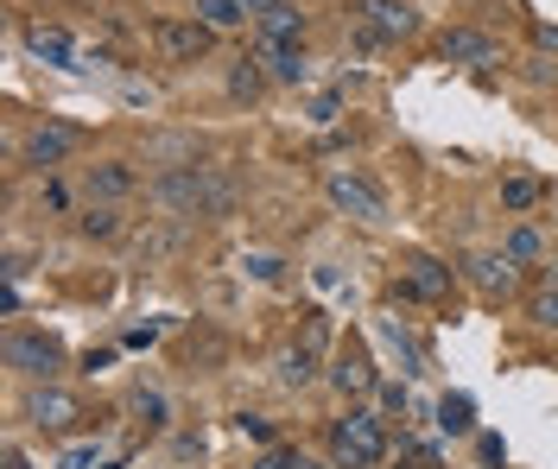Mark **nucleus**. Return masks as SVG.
<instances>
[{
	"label": "nucleus",
	"mask_w": 558,
	"mask_h": 469,
	"mask_svg": "<svg viewBox=\"0 0 558 469\" xmlns=\"http://www.w3.org/2000/svg\"><path fill=\"white\" fill-rule=\"evenodd\" d=\"M387 457V432L375 412H343L330 425V464L337 469H381Z\"/></svg>",
	"instance_id": "1"
},
{
	"label": "nucleus",
	"mask_w": 558,
	"mask_h": 469,
	"mask_svg": "<svg viewBox=\"0 0 558 469\" xmlns=\"http://www.w3.org/2000/svg\"><path fill=\"white\" fill-rule=\"evenodd\" d=\"M324 190H330V203H337V210H349L355 222H381L387 217V197L362 178V172H330V178H324Z\"/></svg>",
	"instance_id": "2"
},
{
	"label": "nucleus",
	"mask_w": 558,
	"mask_h": 469,
	"mask_svg": "<svg viewBox=\"0 0 558 469\" xmlns=\"http://www.w3.org/2000/svg\"><path fill=\"white\" fill-rule=\"evenodd\" d=\"M26 419H33L38 432H76L83 399L64 394V387H33V399H26Z\"/></svg>",
	"instance_id": "3"
},
{
	"label": "nucleus",
	"mask_w": 558,
	"mask_h": 469,
	"mask_svg": "<svg viewBox=\"0 0 558 469\" xmlns=\"http://www.w3.org/2000/svg\"><path fill=\"white\" fill-rule=\"evenodd\" d=\"M153 45L166 58H178V64H191V58H204L209 45H216V33H209L204 20H159L153 26Z\"/></svg>",
	"instance_id": "4"
},
{
	"label": "nucleus",
	"mask_w": 558,
	"mask_h": 469,
	"mask_svg": "<svg viewBox=\"0 0 558 469\" xmlns=\"http://www.w3.org/2000/svg\"><path fill=\"white\" fill-rule=\"evenodd\" d=\"M76 146H83V127H70V121H38L33 140H26V159H33V165H58Z\"/></svg>",
	"instance_id": "5"
},
{
	"label": "nucleus",
	"mask_w": 558,
	"mask_h": 469,
	"mask_svg": "<svg viewBox=\"0 0 558 469\" xmlns=\"http://www.w3.org/2000/svg\"><path fill=\"white\" fill-rule=\"evenodd\" d=\"M7 361L45 381V374H58V361H64V349H58L51 336H7Z\"/></svg>",
	"instance_id": "6"
},
{
	"label": "nucleus",
	"mask_w": 558,
	"mask_h": 469,
	"mask_svg": "<svg viewBox=\"0 0 558 469\" xmlns=\"http://www.w3.org/2000/svg\"><path fill=\"white\" fill-rule=\"evenodd\" d=\"M362 20L375 38H413L418 33V13L407 0H362Z\"/></svg>",
	"instance_id": "7"
},
{
	"label": "nucleus",
	"mask_w": 558,
	"mask_h": 469,
	"mask_svg": "<svg viewBox=\"0 0 558 469\" xmlns=\"http://www.w3.org/2000/svg\"><path fill=\"white\" fill-rule=\"evenodd\" d=\"M254 64H267V71H274V83H305V51H292V45L254 38Z\"/></svg>",
	"instance_id": "8"
},
{
	"label": "nucleus",
	"mask_w": 558,
	"mask_h": 469,
	"mask_svg": "<svg viewBox=\"0 0 558 469\" xmlns=\"http://www.w3.org/2000/svg\"><path fill=\"white\" fill-rule=\"evenodd\" d=\"M445 58H451V64H476V71H488V64H495V45H488L476 26H451V33H445Z\"/></svg>",
	"instance_id": "9"
},
{
	"label": "nucleus",
	"mask_w": 558,
	"mask_h": 469,
	"mask_svg": "<svg viewBox=\"0 0 558 469\" xmlns=\"http://www.w3.org/2000/svg\"><path fill=\"white\" fill-rule=\"evenodd\" d=\"M26 51L33 58H45V64H76V45H70L64 26H45V20H33L26 26Z\"/></svg>",
	"instance_id": "10"
},
{
	"label": "nucleus",
	"mask_w": 558,
	"mask_h": 469,
	"mask_svg": "<svg viewBox=\"0 0 558 469\" xmlns=\"http://www.w3.org/2000/svg\"><path fill=\"white\" fill-rule=\"evenodd\" d=\"M470 280L483 286V298H508L514 292V260L508 254H476L470 260Z\"/></svg>",
	"instance_id": "11"
},
{
	"label": "nucleus",
	"mask_w": 558,
	"mask_h": 469,
	"mask_svg": "<svg viewBox=\"0 0 558 469\" xmlns=\"http://www.w3.org/2000/svg\"><path fill=\"white\" fill-rule=\"evenodd\" d=\"M134 165L128 159H102V165H89V197H102V203H114V197H128L134 190Z\"/></svg>",
	"instance_id": "12"
},
{
	"label": "nucleus",
	"mask_w": 558,
	"mask_h": 469,
	"mask_svg": "<svg viewBox=\"0 0 558 469\" xmlns=\"http://www.w3.org/2000/svg\"><path fill=\"white\" fill-rule=\"evenodd\" d=\"M330 381H337L343 394H368V387H375V361H368L362 349H355V343H349L343 356H337V368H330Z\"/></svg>",
	"instance_id": "13"
},
{
	"label": "nucleus",
	"mask_w": 558,
	"mask_h": 469,
	"mask_svg": "<svg viewBox=\"0 0 558 469\" xmlns=\"http://www.w3.org/2000/svg\"><path fill=\"white\" fill-rule=\"evenodd\" d=\"M260 38H274V45H292V51H305V20H299V7H274V13L260 20Z\"/></svg>",
	"instance_id": "14"
},
{
	"label": "nucleus",
	"mask_w": 558,
	"mask_h": 469,
	"mask_svg": "<svg viewBox=\"0 0 558 469\" xmlns=\"http://www.w3.org/2000/svg\"><path fill=\"white\" fill-rule=\"evenodd\" d=\"M400 292H407V298H445V292H451V267H438V260H418Z\"/></svg>",
	"instance_id": "15"
},
{
	"label": "nucleus",
	"mask_w": 558,
	"mask_h": 469,
	"mask_svg": "<svg viewBox=\"0 0 558 469\" xmlns=\"http://www.w3.org/2000/svg\"><path fill=\"white\" fill-rule=\"evenodd\" d=\"M438 425H445V432H476V399L470 394H445L438 399Z\"/></svg>",
	"instance_id": "16"
},
{
	"label": "nucleus",
	"mask_w": 558,
	"mask_h": 469,
	"mask_svg": "<svg viewBox=\"0 0 558 469\" xmlns=\"http://www.w3.org/2000/svg\"><path fill=\"white\" fill-rule=\"evenodd\" d=\"M197 20H204L209 33H235V26H242L247 13L235 7V0H197Z\"/></svg>",
	"instance_id": "17"
},
{
	"label": "nucleus",
	"mask_w": 558,
	"mask_h": 469,
	"mask_svg": "<svg viewBox=\"0 0 558 469\" xmlns=\"http://www.w3.org/2000/svg\"><path fill=\"white\" fill-rule=\"evenodd\" d=\"M539 197H546V184H539V178H526V172H521V178H508V184H501V203H508V210H533Z\"/></svg>",
	"instance_id": "18"
},
{
	"label": "nucleus",
	"mask_w": 558,
	"mask_h": 469,
	"mask_svg": "<svg viewBox=\"0 0 558 469\" xmlns=\"http://www.w3.org/2000/svg\"><path fill=\"white\" fill-rule=\"evenodd\" d=\"M260 89H267V76L254 71V64H235V71H229V96H235V102H254Z\"/></svg>",
	"instance_id": "19"
},
{
	"label": "nucleus",
	"mask_w": 558,
	"mask_h": 469,
	"mask_svg": "<svg viewBox=\"0 0 558 469\" xmlns=\"http://www.w3.org/2000/svg\"><path fill=\"white\" fill-rule=\"evenodd\" d=\"M102 464H108L102 444H70L64 457H58V469H102Z\"/></svg>",
	"instance_id": "20"
},
{
	"label": "nucleus",
	"mask_w": 558,
	"mask_h": 469,
	"mask_svg": "<svg viewBox=\"0 0 558 469\" xmlns=\"http://www.w3.org/2000/svg\"><path fill=\"white\" fill-rule=\"evenodd\" d=\"M114 229H121V217H114V210H89V217H83V235H89V242H108Z\"/></svg>",
	"instance_id": "21"
},
{
	"label": "nucleus",
	"mask_w": 558,
	"mask_h": 469,
	"mask_svg": "<svg viewBox=\"0 0 558 469\" xmlns=\"http://www.w3.org/2000/svg\"><path fill=\"white\" fill-rule=\"evenodd\" d=\"M539 235H533V229H514V235H508V260H539Z\"/></svg>",
	"instance_id": "22"
},
{
	"label": "nucleus",
	"mask_w": 558,
	"mask_h": 469,
	"mask_svg": "<svg viewBox=\"0 0 558 469\" xmlns=\"http://www.w3.org/2000/svg\"><path fill=\"white\" fill-rule=\"evenodd\" d=\"M134 412L146 419V425H166V399L153 394V387H140V394H134Z\"/></svg>",
	"instance_id": "23"
},
{
	"label": "nucleus",
	"mask_w": 558,
	"mask_h": 469,
	"mask_svg": "<svg viewBox=\"0 0 558 469\" xmlns=\"http://www.w3.org/2000/svg\"><path fill=\"white\" fill-rule=\"evenodd\" d=\"M247 469H305V464H299V451H286V444H274L267 457H254Z\"/></svg>",
	"instance_id": "24"
},
{
	"label": "nucleus",
	"mask_w": 558,
	"mask_h": 469,
	"mask_svg": "<svg viewBox=\"0 0 558 469\" xmlns=\"http://www.w3.org/2000/svg\"><path fill=\"white\" fill-rule=\"evenodd\" d=\"M533 318H539L546 330H558V292H553V286H546L539 298H533Z\"/></svg>",
	"instance_id": "25"
},
{
	"label": "nucleus",
	"mask_w": 558,
	"mask_h": 469,
	"mask_svg": "<svg viewBox=\"0 0 558 469\" xmlns=\"http://www.w3.org/2000/svg\"><path fill=\"white\" fill-rule=\"evenodd\" d=\"M312 368H317V356L292 349V356H286V381H312Z\"/></svg>",
	"instance_id": "26"
},
{
	"label": "nucleus",
	"mask_w": 558,
	"mask_h": 469,
	"mask_svg": "<svg viewBox=\"0 0 558 469\" xmlns=\"http://www.w3.org/2000/svg\"><path fill=\"white\" fill-rule=\"evenodd\" d=\"M305 356H324V318H305V336H299Z\"/></svg>",
	"instance_id": "27"
},
{
	"label": "nucleus",
	"mask_w": 558,
	"mask_h": 469,
	"mask_svg": "<svg viewBox=\"0 0 558 469\" xmlns=\"http://www.w3.org/2000/svg\"><path fill=\"white\" fill-rule=\"evenodd\" d=\"M242 432H247V437H260V444L274 451V425H267V419H254V412H247V419H242Z\"/></svg>",
	"instance_id": "28"
},
{
	"label": "nucleus",
	"mask_w": 558,
	"mask_h": 469,
	"mask_svg": "<svg viewBox=\"0 0 558 469\" xmlns=\"http://www.w3.org/2000/svg\"><path fill=\"white\" fill-rule=\"evenodd\" d=\"M247 267H254V280H279V260H274V254H254Z\"/></svg>",
	"instance_id": "29"
},
{
	"label": "nucleus",
	"mask_w": 558,
	"mask_h": 469,
	"mask_svg": "<svg viewBox=\"0 0 558 469\" xmlns=\"http://www.w3.org/2000/svg\"><path fill=\"white\" fill-rule=\"evenodd\" d=\"M235 7H242V13H254V20H267L274 7H286V0H235Z\"/></svg>",
	"instance_id": "30"
},
{
	"label": "nucleus",
	"mask_w": 558,
	"mask_h": 469,
	"mask_svg": "<svg viewBox=\"0 0 558 469\" xmlns=\"http://www.w3.org/2000/svg\"><path fill=\"white\" fill-rule=\"evenodd\" d=\"M7 469H26V451H20V444H13V451H7Z\"/></svg>",
	"instance_id": "31"
},
{
	"label": "nucleus",
	"mask_w": 558,
	"mask_h": 469,
	"mask_svg": "<svg viewBox=\"0 0 558 469\" xmlns=\"http://www.w3.org/2000/svg\"><path fill=\"white\" fill-rule=\"evenodd\" d=\"M553 292H558V260H553Z\"/></svg>",
	"instance_id": "32"
}]
</instances>
